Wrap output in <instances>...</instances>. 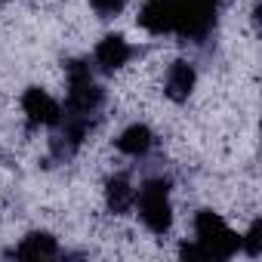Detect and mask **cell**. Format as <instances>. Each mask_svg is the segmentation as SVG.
Here are the masks:
<instances>
[{"mask_svg":"<svg viewBox=\"0 0 262 262\" xmlns=\"http://www.w3.org/2000/svg\"><path fill=\"white\" fill-rule=\"evenodd\" d=\"M216 4H219V0H216Z\"/></svg>","mask_w":262,"mask_h":262,"instance_id":"obj_14","label":"cell"},{"mask_svg":"<svg viewBox=\"0 0 262 262\" xmlns=\"http://www.w3.org/2000/svg\"><path fill=\"white\" fill-rule=\"evenodd\" d=\"M194 234H198V247L204 250L207 259H231L241 250V237L213 210L194 213Z\"/></svg>","mask_w":262,"mask_h":262,"instance_id":"obj_4","label":"cell"},{"mask_svg":"<svg viewBox=\"0 0 262 262\" xmlns=\"http://www.w3.org/2000/svg\"><path fill=\"white\" fill-rule=\"evenodd\" d=\"M151 145H155V133L145 123H133L117 136V151H123L129 158H145L151 151Z\"/></svg>","mask_w":262,"mask_h":262,"instance_id":"obj_9","label":"cell"},{"mask_svg":"<svg viewBox=\"0 0 262 262\" xmlns=\"http://www.w3.org/2000/svg\"><path fill=\"white\" fill-rule=\"evenodd\" d=\"M139 25L148 34H170L173 31V7L167 0H148V7L139 13Z\"/></svg>","mask_w":262,"mask_h":262,"instance_id":"obj_11","label":"cell"},{"mask_svg":"<svg viewBox=\"0 0 262 262\" xmlns=\"http://www.w3.org/2000/svg\"><path fill=\"white\" fill-rule=\"evenodd\" d=\"M123 4L126 0H90V7L102 16V19H111V16H117L120 10H123Z\"/></svg>","mask_w":262,"mask_h":262,"instance_id":"obj_13","label":"cell"},{"mask_svg":"<svg viewBox=\"0 0 262 262\" xmlns=\"http://www.w3.org/2000/svg\"><path fill=\"white\" fill-rule=\"evenodd\" d=\"M129 59H133V47H129L120 34H105V37L96 43V50H93V62H96V68L105 71V74L123 68Z\"/></svg>","mask_w":262,"mask_h":262,"instance_id":"obj_6","label":"cell"},{"mask_svg":"<svg viewBox=\"0 0 262 262\" xmlns=\"http://www.w3.org/2000/svg\"><path fill=\"white\" fill-rule=\"evenodd\" d=\"M136 204H139V219L145 222L148 231H155V234H167L170 231V225H173L170 179H164V176L145 179L139 194H136Z\"/></svg>","mask_w":262,"mask_h":262,"instance_id":"obj_3","label":"cell"},{"mask_svg":"<svg viewBox=\"0 0 262 262\" xmlns=\"http://www.w3.org/2000/svg\"><path fill=\"white\" fill-rule=\"evenodd\" d=\"M194 80H198L194 65L185 62V59H176V62L170 65V71H167L164 90H167V96H170L173 102H185V99L191 96V90H194Z\"/></svg>","mask_w":262,"mask_h":262,"instance_id":"obj_8","label":"cell"},{"mask_svg":"<svg viewBox=\"0 0 262 262\" xmlns=\"http://www.w3.org/2000/svg\"><path fill=\"white\" fill-rule=\"evenodd\" d=\"M13 256H19V259H53V256H59V244L47 231H31L13 250Z\"/></svg>","mask_w":262,"mask_h":262,"instance_id":"obj_10","label":"cell"},{"mask_svg":"<svg viewBox=\"0 0 262 262\" xmlns=\"http://www.w3.org/2000/svg\"><path fill=\"white\" fill-rule=\"evenodd\" d=\"M105 204L114 216H126L136 204V188L129 182L126 173H114L108 182H105Z\"/></svg>","mask_w":262,"mask_h":262,"instance_id":"obj_7","label":"cell"},{"mask_svg":"<svg viewBox=\"0 0 262 262\" xmlns=\"http://www.w3.org/2000/svg\"><path fill=\"white\" fill-rule=\"evenodd\" d=\"M241 250H244L247 256H259V253H262V222H253V225H250L247 237H241Z\"/></svg>","mask_w":262,"mask_h":262,"instance_id":"obj_12","label":"cell"},{"mask_svg":"<svg viewBox=\"0 0 262 262\" xmlns=\"http://www.w3.org/2000/svg\"><path fill=\"white\" fill-rule=\"evenodd\" d=\"M22 111L31 126H56L62 120V105L40 86H28L22 96Z\"/></svg>","mask_w":262,"mask_h":262,"instance_id":"obj_5","label":"cell"},{"mask_svg":"<svg viewBox=\"0 0 262 262\" xmlns=\"http://www.w3.org/2000/svg\"><path fill=\"white\" fill-rule=\"evenodd\" d=\"M65 74H68V102L62 108V117H77L96 126L102 117L105 90L93 80V68L83 59H71L65 65Z\"/></svg>","mask_w":262,"mask_h":262,"instance_id":"obj_1","label":"cell"},{"mask_svg":"<svg viewBox=\"0 0 262 262\" xmlns=\"http://www.w3.org/2000/svg\"><path fill=\"white\" fill-rule=\"evenodd\" d=\"M173 31L191 43H204L216 28V0H173Z\"/></svg>","mask_w":262,"mask_h":262,"instance_id":"obj_2","label":"cell"}]
</instances>
